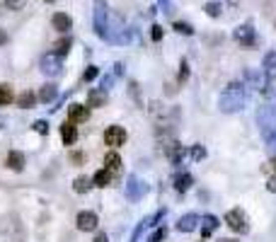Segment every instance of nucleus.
I'll list each match as a JSON object with an SVG mask.
<instances>
[{"mask_svg":"<svg viewBox=\"0 0 276 242\" xmlns=\"http://www.w3.org/2000/svg\"><path fill=\"white\" fill-rule=\"evenodd\" d=\"M94 242H107V235H104V233H97V235H94Z\"/></svg>","mask_w":276,"mask_h":242,"instance_id":"39","label":"nucleus"},{"mask_svg":"<svg viewBox=\"0 0 276 242\" xmlns=\"http://www.w3.org/2000/svg\"><path fill=\"white\" fill-rule=\"evenodd\" d=\"M7 167L15 169V172H22V169H24V155H22L19 150L7 153Z\"/></svg>","mask_w":276,"mask_h":242,"instance_id":"19","label":"nucleus"},{"mask_svg":"<svg viewBox=\"0 0 276 242\" xmlns=\"http://www.w3.org/2000/svg\"><path fill=\"white\" fill-rule=\"evenodd\" d=\"M46 2H54V0H46Z\"/></svg>","mask_w":276,"mask_h":242,"instance_id":"42","label":"nucleus"},{"mask_svg":"<svg viewBox=\"0 0 276 242\" xmlns=\"http://www.w3.org/2000/svg\"><path fill=\"white\" fill-rule=\"evenodd\" d=\"M186 78H189V63L182 61V63H180V78H177V82L184 85V82H186Z\"/></svg>","mask_w":276,"mask_h":242,"instance_id":"28","label":"nucleus"},{"mask_svg":"<svg viewBox=\"0 0 276 242\" xmlns=\"http://www.w3.org/2000/svg\"><path fill=\"white\" fill-rule=\"evenodd\" d=\"M189 153H191V158H194V160H203V158H206V150H203V146H191V150H189Z\"/></svg>","mask_w":276,"mask_h":242,"instance_id":"31","label":"nucleus"},{"mask_svg":"<svg viewBox=\"0 0 276 242\" xmlns=\"http://www.w3.org/2000/svg\"><path fill=\"white\" fill-rule=\"evenodd\" d=\"M5 41H7V34H5V32L0 29V44H5Z\"/></svg>","mask_w":276,"mask_h":242,"instance_id":"41","label":"nucleus"},{"mask_svg":"<svg viewBox=\"0 0 276 242\" xmlns=\"http://www.w3.org/2000/svg\"><path fill=\"white\" fill-rule=\"evenodd\" d=\"M61 141H63V146H73L78 141V129H75L73 121H66L61 126Z\"/></svg>","mask_w":276,"mask_h":242,"instance_id":"13","label":"nucleus"},{"mask_svg":"<svg viewBox=\"0 0 276 242\" xmlns=\"http://www.w3.org/2000/svg\"><path fill=\"white\" fill-rule=\"evenodd\" d=\"M88 119H90V107H85V104H71V109H68V121L80 124V121H88Z\"/></svg>","mask_w":276,"mask_h":242,"instance_id":"10","label":"nucleus"},{"mask_svg":"<svg viewBox=\"0 0 276 242\" xmlns=\"http://www.w3.org/2000/svg\"><path fill=\"white\" fill-rule=\"evenodd\" d=\"M203 10H206V15H208V17H221L223 5H221V2H206V5H203Z\"/></svg>","mask_w":276,"mask_h":242,"instance_id":"27","label":"nucleus"},{"mask_svg":"<svg viewBox=\"0 0 276 242\" xmlns=\"http://www.w3.org/2000/svg\"><path fill=\"white\" fill-rule=\"evenodd\" d=\"M218 225H221V221H218L216 216H206V218H203V225H201L203 240H206V238H211V235L218 230Z\"/></svg>","mask_w":276,"mask_h":242,"instance_id":"18","label":"nucleus"},{"mask_svg":"<svg viewBox=\"0 0 276 242\" xmlns=\"http://www.w3.org/2000/svg\"><path fill=\"white\" fill-rule=\"evenodd\" d=\"M104 167L109 169L111 174L119 172V169H121V158H119L116 153H107V155H104Z\"/></svg>","mask_w":276,"mask_h":242,"instance_id":"21","label":"nucleus"},{"mask_svg":"<svg viewBox=\"0 0 276 242\" xmlns=\"http://www.w3.org/2000/svg\"><path fill=\"white\" fill-rule=\"evenodd\" d=\"M97 223H99V218H97V213H92V211H83V213H78V218H75L78 230H83V233L97 230Z\"/></svg>","mask_w":276,"mask_h":242,"instance_id":"8","label":"nucleus"},{"mask_svg":"<svg viewBox=\"0 0 276 242\" xmlns=\"http://www.w3.org/2000/svg\"><path fill=\"white\" fill-rule=\"evenodd\" d=\"M51 24H54V29H58L61 34H66L68 29H71V15H66V12H56L54 17H51Z\"/></svg>","mask_w":276,"mask_h":242,"instance_id":"14","label":"nucleus"},{"mask_svg":"<svg viewBox=\"0 0 276 242\" xmlns=\"http://www.w3.org/2000/svg\"><path fill=\"white\" fill-rule=\"evenodd\" d=\"M111 85H114V75H107V78H102V90H109Z\"/></svg>","mask_w":276,"mask_h":242,"instance_id":"35","label":"nucleus"},{"mask_svg":"<svg viewBox=\"0 0 276 242\" xmlns=\"http://www.w3.org/2000/svg\"><path fill=\"white\" fill-rule=\"evenodd\" d=\"M262 71L269 80H276V51H267L264 61H262Z\"/></svg>","mask_w":276,"mask_h":242,"instance_id":"12","label":"nucleus"},{"mask_svg":"<svg viewBox=\"0 0 276 242\" xmlns=\"http://www.w3.org/2000/svg\"><path fill=\"white\" fill-rule=\"evenodd\" d=\"M97 75H99V71H97V66H88V68H85V75H83V78H85L88 82H92V80H94Z\"/></svg>","mask_w":276,"mask_h":242,"instance_id":"32","label":"nucleus"},{"mask_svg":"<svg viewBox=\"0 0 276 242\" xmlns=\"http://www.w3.org/2000/svg\"><path fill=\"white\" fill-rule=\"evenodd\" d=\"M32 129L37 131V133H41V136H46V133H49V124H46L44 119H39V121H34V124H32Z\"/></svg>","mask_w":276,"mask_h":242,"instance_id":"30","label":"nucleus"},{"mask_svg":"<svg viewBox=\"0 0 276 242\" xmlns=\"http://www.w3.org/2000/svg\"><path fill=\"white\" fill-rule=\"evenodd\" d=\"M199 228V216L196 213H186L182 216L180 221H177V230L180 233H191V230H196Z\"/></svg>","mask_w":276,"mask_h":242,"instance_id":"11","label":"nucleus"},{"mask_svg":"<svg viewBox=\"0 0 276 242\" xmlns=\"http://www.w3.org/2000/svg\"><path fill=\"white\" fill-rule=\"evenodd\" d=\"M94 34L107 41L109 34V10H107V0H94Z\"/></svg>","mask_w":276,"mask_h":242,"instance_id":"2","label":"nucleus"},{"mask_svg":"<svg viewBox=\"0 0 276 242\" xmlns=\"http://www.w3.org/2000/svg\"><path fill=\"white\" fill-rule=\"evenodd\" d=\"M5 5H7L10 10H22V7H24V0H5Z\"/></svg>","mask_w":276,"mask_h":242,"instance_id":"34","label":"nucleus"},{"mask_svg":"<svg viewBox=\"0 0 276 242\" xmlns=\"http://www.w3.org/2000/svg\"><path fill=\"white\" fill-rule=\"evenodd\" d=\"M250 102V90L247 85H240V82H230L225 90H223L221 99H218V107L225 114H235L240 109H245Z\"/></svg>","mask_w":276,"mask_h":242,"instance_id":"1","label":"nucleus"},{"mask_svg":"<svg viewBox=\"0 0 276 242\" xmlns=\"http://www.w3.org/2000/svg\"><path fill=\"white\" fill-rule=\"evenodd\" d=\"M165 238H167V230H165V228H158V230L148 238V242H163Z\"/></svg>","mask_w":276,"mask_h":242,"instance_id":"29","label":"nucleus"},{"mask_svg":"<svg viewBox=\"0 0 276 242\" xmlns=\"http://www.w3.org/2000/svg\"><path fill=\"white\" fill-rule=\"evenodd\" d=\"M12 99H15L12 87H10V85H0V107H7Z\"/></svg>","mask_w":276,"mask_h":242,"instance_id":"24","label":"nucleus"},{"mask_svg":"<svg viewBox=\"0 0 276 242\" xmlns=\"http://www.w3.org/2000/svg\"><path fill=\"white\" fill-rule=\"evenodd\" d=\"M158 2H160L163 12H170V7H172V5H170V0H158Z\"/></svg>","mask_w":276,"mask_h":242,"instance_id":"36","label":"nucleus"},{"mask_svg":"<svg viewBox=\"0 0 276 242\" xmlns=\"http://www.w3.org/2000/svg\"><path fill=\"white\" fill-rule=\"evenodd\" d=\"M104 143L109 148H119L126 143V129L124 126H107L104 129Z\"/></svg>","mask_w":276,"mask_h":242,"instance_id":"6","label":"nucleus"},{"mask_svg":"<svg viewBox=\"0 0 276 242\" xmlns=\"http://www.w3.org/2000/svg\"><path fill=\"white\" fill-rule=\"evenodd\" d=\"M88 104L90 107H104L107 104V90H102V87H94L88 92Z\"/></svg>","mask_w":276,"mask_h":242,"instance_id":"15","label":"nucleus"},{"mask_svg":"<svg viewBox=\"0 0 276 242\" xmlns=\"http://www.w3.org/2000/svg\"><path fill=\"white\" fill-rule=\"evenodd\" d=\"M267 146H269V148H272V150L276 153V133L272 136V138H269V141H267Z\"/></svg>","mask_w":276,"mask_h":242,"instance_id":"37","label":"nucleus"},{"mask_svg":"<svg viewBox=\"0 0 276 242\" xmlns=\"http://www.w3.org/2000/svg\"><path fill=\"white\" fill-rule=\"evenodd\" d=\"M225 223H228L230 230H235L238 235H242V233H247V230H250L247 218H245V213H242L240 208H233V211H228V213H225Z\"/></svg>","mask_w":276,"mask_h":242,"instance_id":"4","label":"nucleus"},{"mask_svg":"<svg viewBox=\"0 0 276 242\" xmlns=\"http://www.w3.org/2000/svg\"><path fill=\"white\" fill-rule=\"evenodd\" d=\"M172 29H175L177 34H184V37H191V34H194V27H191V24H186V22H175V24H172Z\"/></svg>","mask_w":276,"mask_h":242,"instance_id":"26","label":"nucleus"},{"mask_svg":"<svg viewBox=\"0 0 276 242\" xmlns=\"http://www.w3.org/2000/svg\"><path fill=\"white\" fill-rule=\"evenodd\" d=\"M73 162H83V153H73Z\"/></svg>","mask_w":276,"mask_h":242,"instance_id":"40","label":"nucleus"},{"mask_svg":"<svg viewBox=\"0 0 276 242\" xmlns=\"http://www.w3.org/2000/svg\"><path fill=\"white\" fill-rule=\"evenodd\" d=\"M56 97H58V87H56L54 82H46V85L39 90V99H41L44 104H51Z\"/></svg>","mask_w":276,"mask_h":242,"instance_id":"17","label":"nucleus"},{"mask_svg":"<svg viewBox=\"0 0 276 242\" xmlns=\"http://www.w3.org/2000/svg\"><path fill=\"white\" fill-rule=\"evenodd\" d=\"M92 184H94V182H92L90 177H78V179L73 182V189L78 191V194H88Z\"/></svg>","mask_w":276,"mask_h":242,"instance_id":"23","label":"nucleus"},{"mask_svg":"<svg viewBox=\"0 0 276 242\" xmlns=\"http://www.w3.org/2000/svg\"><path fill=\"white\" fill-rule=\"evenodd\" d=\"M163 34H165V32H163V27H160V24H153V27H150V37H153V41H160Z\"/></svg>","mask_w":276,"mask_h":242,"instance_id":"33","label":"nucleus"},{"mask_svg":"<svg viewBox=\"0 0 276 242\" xmlns=\"http://www.w3.org/2000/svg\"><path fill=\"white\" fill-rule=\"evenodd\" d=\"M71 46H73V39L71 37H61L58 41H54V46H51V51H54L56 56H68L71 54Z\"/></svg>","mask_w":276,"mask_h":242,"instance_id":"16","label":"nucleus"},{"mask_svg":"<svg viewBox=\"0 0 276 242\" xmlns=\"http://www.w3.org/2000/svg\"><path fill=\"white\" fill-rule=\"evenodd\" d=\"M191 184H194V179H191V174H189V172H182V174H177V177H175V189H177L180 194H184L186 189H191Z\"/></svg>","mask_w":276,"mask_h":242,"instance_id":"20","label":"nucleus"},{"mask_svg":"<svg viewBox=\"0 0 276 242\" xmlns=\"http://www.w3.org/2000/svg\"><path fill=\"white\" fill-rule=\"evenodd\" d=\"M124 73V63H116V66H114V75H121Z\"/></svg>","mask_w":276,"mask_h":242,"instance_id":"38","label":"nucleus"},{"mask_svg":"<svg viewBox=\"0 0 276 242\" xmlns=\"http://www.w3.org/2000/svg\"><path fill=\"white\" fill-rule=\"evenodd\" d=\"M41 73L49 75V78H54V75L61 73V56H56L54 51L46 54V56L41 58Z\"/></svg>","mask_w":276,"mask_h":242,"instance_id":"9","label":"nucleus"},{"mask_svg":"<svg viewBox=\"0 0 276 242\" xmlns=\"http://www.w3.org/2000/svg\"><path fill=\"white\" fill-rule=\"evenodd\" d=\"M92 182H94V186H109V182H111V172H109L107 167L99 169V172H94Z\"/></svg>","mask_w":276,"mask_h":242,"instance_id":"22","label":"nucleus"},{"mask_svg":"<svg viewBox=\"0 0 276 242\" xmlns=\"http://www.w3.org/2000/svg\"><path fill=\"white\" fill-rule=\"evenodd\" d=\"M257 124H259L262 136H264V141H269V138L276 133V112L272 109V107H259Z\"/></svg>","mask_w":276,"mask_h":242,"instance_id":"3","label":"nucleus"},{"mask_svg":"<svg viewBox=\"0 0 276 242\" xmlns=\"http://www.w3.org/2000/svg\"><path fill=\"white\" fill-rule=\"evenodd\" d=\"M148 191V184H143L136 174H131L129 177V182H126V196H129V201H141L143 199V194Z\"/></svg>","mask_w":276,"mask_h":242,"instance_id":"7","label":"nucleus"},{"mask_svg":"<svg viewBox=\"0 0 276 242\" xmlns=\"http://www.w3.org/2000/svg\"><path fill=\"white\" fill-rule=\"evenodd\" d=\"M233 37H235V41L238 44H242L245 49H250V46H255L257 44V34H255V27L247 22V24H240L238 29L233 32Z\"/></svg>","mask_w":276,"mask_h":242,"instance_id":"5","label":"nucleus"},{"mask_svg":"<svg viewBox=\"0 0 276 242\" xmlns=\"http://www.w3.org/2000/svg\"><path fill=\"white\" fill-rule=\"evenodd\" d=\"M34 102H37V97H34L32 92H22L19 94V99H17V104L22 107V109H32Z\"/></svg>","mask_w":276,"mask_h":242,"instance_id":"25","label":"nucleus"}]
</instances>
